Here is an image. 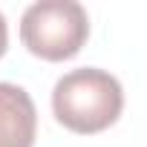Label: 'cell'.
<instances>
[{
  "mask_svg": "<svg viewBox=\"0 0 147 147\" xmlns=\"http://www.w3.org/2000/svg\"><path fill=\"white\" fill-rule=\"evenodd\" d=\"M124 90L118 78L98 66H81L61 75L52 87V113L72 133L92 136L118 121Z\"/></svg>",
  "mask_w": 147,
  "mask_h": 147,
  "instance_id": "6da1fadb",
  "label": "cell"
},
{
  "mask_svg": "<svg viewBox=\"0 0 147 147\" xmlns=\"http://www.w3.org/2000/svg\"><path fill=\"white\" fill-rule=\"evenodd\" d=\"M90 38V15L78 0H38L20 18L23 46L43 61L78 55Z\"/></svg>",
  "mask_w": 147,
  "mask_h": 147,
  "instance_id": "7a4b0ae2",
  "label": "cell"
},
{
  "mask_svg": "<svg viewBox=\"0 0 147 147\" xmlns=\"http://www.w3.org/2000/svg\"><path fill=\"white\" fill-rule=\"evenodd\" d=\"M38 133V110L32 95L9 81H0V147H32Z\"/></svg>",
  "mask_w": 147,
  "mask_h": 147,
  "instance_id": "3957f363",
  "label": "cell"
},
{
  "mask_svg": "<svg viewBox=\"0 0 147 147\" xmlns=\"http://www.w3.org/2000/svg\"><path fill=\"white\" fill-rule=\"evenodd\" d=\"M6 46H9V23H6L3 12H0V58L6 55Z\"/></svg>",
  "mask_w": 147,
  "mask_h": 147,
  "instance_id": "277c9868",
  "label": "cell"
}]
</instances>
